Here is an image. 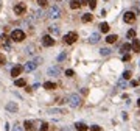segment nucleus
I'll return each instance as SVG.
<instances>
[{
  "label": "nucleus",
  "mask_w": 140,
  "mask_h": 131,
  "mask_svg": "<svg viewBox=\"0 0 140 131\" xmlns=\"http://www.w3.org/2000/svg\"><path fill=\"white\" fill-rule=\"evenodd\" d=\"M76 39H78V33L76 31H70V33H67V34L64 36V44L72 45V44L76 42Z\"/></svg>",
  "instance_id": "nucleus-1"
},
{
  "label": "nucleus",
  "mask_w": 140,
  "mask_h": 131,
  "mask_svg": "<svg viewBox=\"0 0 140 131\" xmlns=\"http://www.w3.org/2000/svg\"><path fill=\"white\" fill-rule=\"evenodd\" d=\"M25 39V33L22 31V30H14L13 33H11V41H14V42H22Z\"/></svg>",
  "instance_id": "nucleus-2"
},
{
  "label": "nucleus",
  "mask_w": 140,
  "mask_h": 131,
  "mask_svg": "<svg viewBox=\"0 0 140 131\" xmlns=\"http://www.w3.org/2000/svg\"><path fill=\"white\" fill-rule=\"evenodd\" d=\"M67 101H69V105L72 108H78L81 105V98H79V95H76V94H72V95L67 98Z\"/></svg>",
  "instance_id": "nucleus-3"
},
{
  "label": "nucleus",
  "mask_w": 140,
  "mask_h": 131,
  "mask_svg": "<svg viewBox=\"0 0 140 131\" xmlns=\"http://www.w3.org/2000/svg\"><path fill=\"white\" fill-rule=\"evenodd\" d=\"M48 17H50V19H59V17H61V9H59V6L53 5V6L50 8V11H48Z\"/></svg>",
  "instance_id": "nucleus-4"
},
{
  "label": "nucleus",
  "mask_w": 140,
  "mask_h": 131,
  "mask_svg": "<svg viewBox=\"0 0 140 131\" xmlns=\"http://www.w3.org/2000/svg\"><path fill=\"white\" fill-rule=\"evenodd\" d=\"M14 13H16L17 16H22V14H25V13H26V5H25L23 2L17 3V5L14 6Z\"/></svg>",
  "instance_id": "nucleus-5"
},
{
  "label": "nucleus",
  "mask_w": 140,
  "mask_h": 131,
  "mask_svg": "<svg viewBox=\"0 0 140 131\" xmlns=\"http://www.w3.org/2000/svg\"><path fill=\"white\" fill-rule=\"evenodd\" d=\"M123 20H125L126 24H134V22H135V13H132V11H128V13H125V16H123Z\"/></svg>",
  "instance_id": "nucleus-6"
},
{
  "label": "nucleus",
  "mask_w": 140,
  "mask_h": 131,
  "mask_svg": "<svg viewBox=\"0 0 140 131\" xmlns=\"http://www.w3.org/2000/svg\"><path fill=\"white\" fill-rule=\"evenodd\" d=\"M42 45H44V47H51V45H54V39H53L51 36L47 34V36L42 37Z\"/></svg>",
  "instance_id": "nucleus-7"
},
{
  "label": "nucleus",
  "mask_w": 140,
  "mask_h": 131,
  "mask_svg": "<svg viewBox=\"0 0 140 131\" xmlns=\"http://www.w3.org/2000/svg\"><path fill=\"white\" fill-rule=\"evenodd\" d=\"M36 67H37V62H36V61H28V62L23 66V69H25L26 72H33Z\"/></svg>",
  "instance_id": "nucleus-8"
},
{
  "label": "nucleus",
  "mask_w": 140,
  "mask_h": 131,
  "mask_svg": "<svg viewBox=\"0 0 140 131\" xmlns=\"http://www.w3.org/2000/svg\"><path fill=\"white\" fill-rule=\"evenodd\" d=\"M22 70H23V67H22V66H14V67L11 69V77H19V75H20L22 73Z\"/></svg>",
  "instance_id": "nucleus-9"
},
{
  "label": "nucleus",
  "mask_w": 140,
  "mask_h": 131,
  "mask_svg": "<svg viewBox=\"0 0 140 131\" xmlns=\"http://www.w3.org/2000/svg\"><path fill=\"white\" fill-rule=\"evenodd\" d=\"M23 129H25V131H36V129H34V123H33L31 120H25Z\"/></svg>",
  "instance_id": "nucleus-10"
},
{
  "label": "nucleus",
  "mask_w": 140,
  "mask_h": 131,
  "mask_svg": "<svg viewBox=\"0 0 140 131\" xmlns=\"http://www.w3.org/2000/svg\"><path fill=\"white\" fill-rule=\"evenodd\" d=\"M59 72H61V69L58 67V66H54V67H50V69H48V75H50V77H56V75H59Z\"/></svg>",
  "instance_id": "nucleus-11"
},
{
  "label": "nucleus",
  "mask_w": 140,
  "mask_h": 131,
  "mask_svg": "<svg viewBox=\"0 0 140 131\" xmlns=\"http://www.w3.org/2000/svg\"><path fill=\"white\" fill-rule=\"evenodd\" d=\"M98 41H100V34H98V33H92V34L89 36V42H90V44H97Z\"/></svg>",
  "instance_id": "nucleus-12"
},
{
  "label": "nucleus",
  "mask_w": 140,
  "mask_h": 131,
  "mask_svg": "<svg viewBox=\"0 0 140 131\" xmlns=\"http://www.w3.org/2000/svg\"><path fill=\"white\" fill-rule=\"evenodd\" d=\"M131 50H134V52H140V42H138V39H134L132 41V44H131Z\"/></svg>",
  "instance_id": "nucleus-13"
},
{
  "label": "nucleus",
  "mask_w": 140,
  "mask_h": 131,
  "mask_svg": "<svg viewBox=\"0 0 140 131\" xmlns=\"http://www.w3.org/2000/svg\"><path fill=\"white\" fill-rule=\"evenodd\" d=\"M6 109L8 111H11V112H16L19 108H17V103H14V101H9L8 105H6Z\"/></svg>",
  "instance_id": "nucleus-14"
},
{
  "label": "nucleus",
  "mask_w": 140,
  "mask_h": 131,
  "mask_svg": "<svg viewBox=\"0 0 140 131\" xmlns=\"http://www.w3.org/2000/svg\"><path fill=\"white\" fill-rule=\"evenodd\" d=\"M44 89H47V91H53V89H56V84L51 83V81H45V83H44Z\"/></svg>",
  "instance_id": "nucleus-15"
},
{
  "label": "nucleus",
  "mask_w": 140,
  "mask_h": 131,
  "mask_svg": "<svg viewBox=\"0 0 140 131\" xmlns=\"http://www.w3.org/2000/svg\"><path fill=\"white\" fill-rule=\"evenodd\" d=\"M14 84H16L17 88H25V86H26V80H25V78H19V80L14 81Z\"/></svg>",
  "instance_id": "nucleus-16"
},
{
  "label": "nucleus",
  "mask_w": 140,
  "mask_h": 131,
  "mask_svg": "<svg viewBox=\"0 0 140 131\" xmlns=\"http://www.w3.org/2000/svg\"><path fill=\"white\" fill-rule=\"evenodd\" d=\"M75 126H76L78 131H87V129H89V126H87L86 123H82V122H78V123L75 125Z\"/></svg>",
  "instance_id": "nucleus-17"
},
{
  "label": "nucleus",
  "mask_w": 140,
  "mask_h": 131,
  "mask_svg": "<svg viewBox=\"0 0 140 131\" xmlns=\"http://www.w3.org/2000/svg\"><path fill=\"white\" fill-rule=\"evenodd\" d=\"M70 8H72V9H78V8H81L79 0H70Z\"/></svg>",
  "instance_id": "nucleus-18"
},
{
  "label": "nucleus",
  "mask_w": 140,
  "mask_h": 131,
  "mask_svg": "<svg viewBox=\"0 0 140 131\" xmlns=\"http://www.w3.org/2000/svg\"><path fill=\"white\" fill-rule=\"evenodd\" d=\"M117 39H118V37H117V34H109V36L106 37V42H107V44H114Z\"/></svg>",
  "instance_id": "nucleus-19"
},
{
  "label": "nucleus",
  "mask_w": 140,
  "mask_h": 131,
  "mask_svg": "<svg viewBox=\"0 0 140 131\" xmlns=\"http://www.w3.org/2000/svg\"><path fill=\"white\" fill-rule=\"evenodd\" d=\"M100 31H101V33H107V31H109V24H106V22L100 24Z\"/></svg>",
  "instance_id": "nucleus-20"
},
{
  "label": "nucleus",
  "mask_w": 140,
  "mask_h": 131,
  "mask_svg": "<svg viewBox=\"0 0 140 131\" xmlns=\"http://www.w3.org/2000/svg\"><path fill=\"white\" fill-rule=\"evenodd\" d=\"M92 19H93V16H92V14H89V13L82 14V22H84V24H87V22H92Z\"/></svg>",
  "instance_id": "nucleus-21"
},
{
  "label": "nucleus",
  "mask_w": 140,
  "mask_h": 131,
  "mask_svg": "<svg viewBox=\"0 0 140 131\" xmlns=\"http://www.w3.org/2000/svg\"><path fill=\"white\" fill-rule=\"evenodd\" d=\"M0 39H2V42H3V45L6 47V49H9V37H8L6 34H2V37H0Z\"/></svg>",
  "instance_id": "nucleus-22"
},
{
  "label": "nucleus",
  "mask_w": 140,
  "mask_h": 131,
  "mask_svg": "<svg viewBox=\"0 0 140 131\" xmlns=\"http://www.w3.org/2000/svg\"><path fill=\"white\" fill-rule=\"evenodd\" d=\"M120 50L123 52V53L129 52V50H131V44H128V42H126V44H123V45H121V49H120Z\"/></svg>",
  "instance_id": "nucleus-23"
},
{
  "label": "nucleus",
  "mask_w": 140,
  "mask_h": 131,
  "mask_svg": "<svg viewBox=\"0 0 140 131\" xmlns=\"http://www.w3.org/2000/svg\"><path fill=\"white\" fill-rule=\"evenodd\" d=\"M50 33H51V34H59V28L56 27V25H51V27H50Z\"/></svg>",
  "instance_id": "nucleus-24"
},
{
  "label": "nucleus",
  "mask_w": 140,
  "mask_h": 131,
  "mask_svg": "<svg viewBox=\"0 0 140 131\" xmlns=\"http://www.w3.org/2000/svg\"><path fill=\"white\" fill-rule=\"evenodd\" d=\"M39 131H48V123H47V122H42V123H41V128H39Z\"/></svg>",
  "instance_id": "nucleus-25"
},
{
  "label": "nucleus",
  "mask_w": 140,
  "mask_h": 131,
  "mask_svg": "<svg viewBox=\"0 0 140 131\" xmlns=\"http://www.w3.org/2000/svg\"><path fill=\"white\" fill-rule=\"evenodd\" d=\"M87 5L90 6V9H95V6H97V0H87Z\"/></svg>",
  "instance_id": "nucleus-26"
},
{
  "label": "nucleus",
  "mask_w": 140,
  "mask_h": 131,
  "mask_svg": "<svg viewBox=\"0 0 140 131\" xmlns=\"http://www.w3.org/2000/svg\"><path fill=\"white\" fill-rule=\"evenodd\" d=\"M100 53H101V56H107V55H110V50L109 49H101Z\"/></svg>",
  "instance_id": "nucleus-27"
},
{
  "label": "nucleus",
  "mask_w": 140,
  "mask_h": 131,
  "mask_svg": "<svg viewBox=\"0 0 140 131\" xmlns=\"http://www.w3.org/2000/svg\"><path fill=\"white\" fill-rule=\"evenodd\" d=\"M50 114H65L62 109H50Z\"/></svg>",
  "instance_id": "nucleus-28"
},
{
  "label": "nucleus",
  "mask_w": 140,
  "mask_h": 131,
  "mask_svg": "<svg viewBox=\"0 0 140 131\" xmlns=\"http://www.w3.org/2000/svg\"><path fill=\"white\" fill-rule=\"evenodd\" d=\"M126 36H128V37H129V39H134V37H135V31H134V30H129V31H128V34H126Z\"/></svg>",
  "instance_id": "nucleus-29"
},
{
  "label": "nucleus",
  "mask_w": 140,
  "mask_h": 131,
  "mask_svg": "<svg viewBox=\"0 0 140 131\" xmlns=\"http://www.w3.org/2000/svg\"><path fill=\"white\" fill-rule=\"evenodd\" d=\"M37 3H39V6H42V8H45L47 5H48V2H47V0H37Z\"/></svg>",
  "instance_id": "nucleus-30"
},
{
  "label": "nucleus",
  "mask_w": 140,
  "mask_h": 131,
  "mask_svg": "<svg viewBox=\"0 0 140 131\" xmlns=\"http://www.w3.org/2000/svg\"><path fill=\"white\" fill-rule=\"evenodd\" d=\"M129 78H131V72H129V70H126V72L123 73V80L126 81V80H129Z\"/></svg>",
  "instance_id": "nucleus-31"
},
{
  "label": "nucleus",
  "mask_w": 140,
  "mask_h": 131,
  "mask_svg": "<svg viewBox=\"0 0 140 131\" xmlns=\"http://www.w3.org/2000/svg\"><path fill=\"white\" fill-rule=\"evenodd\" d=\"M90 131H101V128H100L98 125H92V126H90Z\"/></svg>",
  "instance_id": "nucleus-32"
},
{
  "label": "nucleus",
  "mask_w": 140,
  "mask_h": 131,
  "mask_svg": "<svg viewBox=\"0 0 140 131\" xmlns=\"http://www.w3.org/2000/svg\"><path fill=\"white\" fill-rule=\"evenodd\" d=\"M6 62V58H5V55L0 53V64H5Z\"/></svg>",
  "instance_id": "nucleus-33"
},
{
  "label": "nucleus",
  "mask_w": 140,
  "mask_h": 131,
  "mask_svg": "<svg viewBox=\"0 0 140 131\" xmlns=\"http://www.w3.org/2000/svg\"><path fill=\"white\" fill-rule=\"evenodd\" d=\"M65 58H67V55H65V53H61V55L58 56V59H59V61H64Z\"/></svg>",
  "instance_id": "nucleus-34"
},
{
  "label": "nucleus",
  "mask_w": 140,
  "mask_h": 131,
  "mask_svg": "<svg viewBox=\"0 0 140 131\" xmlns=\"http://www.w3.org/2000/svg\"><path fill=\"white\" fill-rule=\"evenodd\" d=\"M65 75H67V77H73V70H72V69L65 70Z\"/></svg>",
  "instance_id": "nucleus-35"
},
{
  "label": "nucleus",
  "mask_w": 140,
  "mask_h": 131,
  "mask_svg": "<svg viewBox=\"0 0 140 131\" xmlns=\"http://www.w3.org/2000/svg\"><path fill=\"white\" fill-rule=\"evenodd\" d=\"M13 131H23L20 126H19V125H14V128H13Z\"/></svg>",
  "instance_id": "nucleus-36"
},
{
  "label": "nucleus",
  "mask_w": 140,
  "mask_h": 131,
  "mask_svg": "<svg viewBox=\"0 0 140 131\" xmlns=\"http://www.w3.org/2000/svg\"><path fill=\"white\" fill-rule=\"evenodd\" d=\"M129 59H131L129 55H123V61H129Z\"/></svg>",
  "instance_id": "nucleus-37"
},
{
  "label": "nucleus",
  "mask_w": 140,
  "mask_h": 131,
  "mask_svg": "<svg viewBox=\"0 0 140 131\" xmlns=\"http://www.w3.org/2000/svg\"><path fill=\"white\" fill-rule=\"evenodd\" d=\"M118 86H120V88H125V86H126V83H125V80H123V81H120V83H118Z\"/></svg>",
  "instance_id": "nucleus-38"
},
{
  "label": "nucleus",
  "mask_w": 140,
  "mask_h": 131,
  "mask_svg": "<svg viewBox=\"0 0 140 131\" xmlns=\"http://www.w3.org/2000/svg\"><path fill=\"white\" fill-rule=\"evenodd\" d=\"M131 86H132V88H137L138 83H137V81H131Z\"/></svg>",
  "instance_id": "nucleus-39"
},
{
  "label": "nucleus",
  "mask_w": 140,
  "mask_h": 131,
  "mask_svg": "<svg viewBox=\"0 0 140 131\" xmlns=\"http://www.w3.org/2000/svg\"><path fill=\"white\" fill-rule=\"evenodd\" d=\"M79 3H81V6L82 5H87V0H79Z\"/></svg>",
  "instance_id": "nucleus-40"
},
{
  "label": "nucleus",
  "mask_w": 140,
  "mask_h": 131,
  "mask_svg": "<svg viewBox=\"0 0 140 131\" xmlns=\"http://www.w3.org/2000/svg\"><path fill=\"white\" fill-rule=\"evenodd\" d=\"M137 106H140V98H138V100H137Z\"/></svg>",
  "instance_id": "nucleus-41"
}]
</instances>
